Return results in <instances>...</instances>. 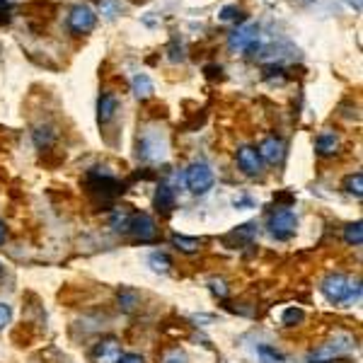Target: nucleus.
Masks as SVG:
<instances>
[{
    "instance_id": "f257e3e1",
    "label": "nucleus",
    "mask_w": 363,
    "mask_h": 363,
    "mask_svg": "<svg viewBox=\"0 0 363 363\" xmlns=\"http://www.w3.org/2000/svg\"><path fill=\"white\" fill-rule=\"evenodd\" d=\"M320 291L332 305H339V303H351L353 298L361 296V283H351V279L344 274H329L320 283Z\"/></svg>"
},
{
    "instance_id": "f03ea898",
    "label": "nucleus",
    "mask_w": 363,
    "mask_h": 363,
    "mask_svg": "<svg viewBox=\"0 0 363 363\" xmlns=\"http://www.w3.org/2000/svg\"><path fill=\"white\" fill-rule=\"evenodd\" d=\"M351 349H353V337H349V334H337V337L329 339V342L317 344V347L307 353L305 361L307 363H332V361H337V358H342L344 353L351 351Z\"/></svg>"
},
{
    "instance_id": "7ed1b4c3",
    "label": "nucleus",
    "mask_w": 363,
    "mask_h": 363,
    "mask_svg": "<svg viewBox=\"0 0 363 363\" xmlns=\"http://www.w3.org/2000/svg\"><path fill=\"white\" fill-rule=\"evenodd\" d=\"M298 228V215L291 209H274L266 218V231L271 237L277 240H291L296 235Z\"/></svg>"
},
{
    "instance_id": "20e7f679",
    "label": "nucleus",
    "mask_w": 363,
    "mask_h": 363,
    "mask_svg": "<svg viewBox=\"0 0 363 363\" xmlns=\"http://www.w3.org/2000/svg\"><path fill=\"white\" fill-rule=\"evenodd\" d=\"M185 182H187V189H189L191 194L201 196V194H206V191L213 189L215 174L206 163H191L185 172Z\"/></svg>"
},
{
    "instance_id": "39448f33",
    "label": "nucleus",
    "mask_w": 363,
    "mask_h": 363,
    "mask_svg": "<svg viewBox=\"0 0 363 363\" xmlns=\"http://www.w3.org/2000/svg\"><path fill=\"white\" fill-rule=\"evenodd\" d=\"M95 25H97V15H95V10L90 5H73L71 15H68V30L73 32V34L82 36V34H90V32L95 30Z\"/></svg>"
},
{
    "instance_id": "423d86ee",
    "label": "nucleus",
    "mask_w": 363,
    "mask_h": 363,
    "mask_svg": "<svg viewBox=\"0 0 363 363\" xmlns=\"http://www.w3.org/2000/svg\"><path fill=\"white\" fill-rule=\"evenodd\" d=\"M228 47L233 51H245L247 56H255V51L259 49V32L257 27H237L228 39Z\"/></svg>"
},
{
    "instance_id": "0eeeda50",
    "label": "nucleus",
    "mask_w": 363,
    "mask_h": 363,
    "mask_svg": "<svg viewBox=\"0 0 363 363\" xmlns=\"http://www.w3.org/2000/svg\"><path fill=\"white\" fill-rule=\"evenodd\" d=\"M128 233L141 242L158 240V225H155L153 215H148V213H133L131 225H128Z\"/></svg>"
},
{
    "instance_id": "6e6552de",
    "label": "nucleus",
    "mask_w": 363,
    "mask_h": 363,
    "mask_svg": "<svg viewBox=\"0 0 363 363\" xmlns=\"http://www.w3.org/2000/svg\"><path fill=\"white\" fill-rule=\"evenodd\" d=\"M235 160H237V167H240L247 177H259L261 169H264V163H261L259 153H257V148H252V145L237 148Z\"/></svg>"
},
{
    "instance_id": "1a4fd4ad",
    "label": "nucleus",
    "mask_w": 363,
    "mask_h": 363,
    "mask_svg": "<svg viewBox=\"0 0 363 363\" xmlns=\"http://www.w3.org/2000/svg\"><path fill=\"white\" fill-rule=\"evenodd\" d=\"M155 139H150V133H145L139 143V155L143 160H150V163H158V160L165 158V150H167V143H165V136L160 133H153Z\"/></svg>"
},
{
    "instance_id": "9d476101",
    "label": "nucleus",
    "mask_w": 363,
    "mask_h": 363,
    "mask_svg": "<svg viewBox=\"0 0 363 363\" xmlns=\"http://www.w3.org/2000/svg\"><path fill=\"white\" fill-rule=\"evenodd\" d=\"M259 153L261 163H269V165H279L286 155V143H283L279 136H269V139L261 141V145L257 148Z\"/></svg>"
},
{
    "instance_id": "9b49d317",
    "label": "nucleus",
    "mask_w": 363,
    "mask_h": 363,
    "mask_svg": "<svg viewBox=\"0 0 363 363\" xmlns=\"http://www.w3.org/2000/svg\"><path fill=\"white\" fill-rule=\"evenodd\" d=\"M90 356H93L95 363H119V358H121V344L117 339H102V342H97L93 347Z\"/></svg>"
},
{
    "instance_id": "f8f14e48",
    "label": "nucleus",
    "mask_w": 363,
    "mask_h": 363,
    "mask_svg": "<svg viewBox=\"0 0 363 363\" xmlns=\"http://www.w3.org/2000/svg\"><path fill=\"white\" fill-rule=\"evenodd\" d=\"M117 109H119V99L114 93H102L97 99V121L99 126H107L114 117H117Z\"/></svg>"
},
{
    "instance_id": "ddd939ff",
    "label": "nucleus",
    "mask_w": 363,
    "mask_h": 363,
    "mask_svg": "<svg viewBox=\"0 0 363 363\" xmlns=\"http://www.w3.org/2000/svg\"><path fill=\"white\" fill-rule=\"evenodd\" d=\"M339 145H342V141H339L337 133L329 131V128L315 139V150H317V155H323V158H332V155H337Z\"/></svg>"
},
{
    "instance_id": "4468645a",
    "label": "nucleus",
    "mask_w": 363,
    "mask_h": 363,
    "mask_svg": "<svg viewBox=\"0 0 363 363\" xmlns=\"http://www.w3.org/2000/svg\"><path fill=\"white\" fill-rule=\"evenodd\" d=\"M131 87H133V95L139 99H148V97H153V80H150L145 73H139V75H133V80H131Z\"/></svg>"
},
{
    "instance_id": "2eb2a0df",
    "label": "nucleus",
    "mask_w": 363,
    "mask_h": 363,
    "mask_svg": "<svg viewBox=\"0 0 363 363\" xmlns=\"http://www.w3.org/2000/svg\"><path fill=\"white\" fill-rule=\"evenodd\" d=\"M174 201H177L174 191L167 185H160L158 191H155V209L163 211V213H169L174 209Z\"/></svg>"
},
{
    "instance_id": "dca6fc26",
    "label": "nucleus",
    "mask_w": 363,
    "mask_h": 363,
    "mask_svg": "<svg viewBox=\"0 0 363 363\" xmlns=\"http://www.w3.org/2000/svg\"><path fill=\"white\" fill-rule=\"evenodd\" d=\"M172 245L177 247L179 252H185V255H194V252L201 250L204 240L201 237H187V235H172Z\"/></svg>"
},
{
    "instance_id": "f3484780",
    "label": "nucleus",
    "mask_w": 363,
    "mask_h": 363,
    "mask_svg": "<svg viewBox=\"0 0 363 363\" xmlns=\"http://www.w3.org/2000/svg\"><path fill=\"white\" fill-rule=\"evenodd\" d=\"M133 213L128 209H114L112 218H109V225H112L117 233H128V225H131Z\"/></svg>"
},
{
    "instance_id": "a211bd4d",
    "label": "nucleus",
    "mask_w": 363,
    "mask_h": 363,
    "mask_svg": "<svg viewBox=\"0 0 363 363\" xmlns=\"http://www.w3.org/2000/svg\"><path fill=\"white\" fill-rule=\"evenodd\" d=\"M344 242L351 247H361L363 245V223L356 220V223H349L344 228Z\"/></svg>"
},
{
    "instance_id": "6ab92c4d",
    "label": "nucleus",
    "mask_w": 363,
    "mask_h": 363,
    "mask_svg": "<svg viewBox=\"0 0 363 363\" xmlns=\"http://www.w3.org/2000/svg\"><path fill=\"white\" fill-rule=\"evenodd\" d=\"M54 141H56V131H54V126H36L34 128V143L39 145V148H49Z\"/></svg>"
},
{
    "instance_id": "aec40b11",
    "label": "nucleus",
    "mask_w": 363,
    "mask_h": 363,
    "mask_svg": "<svg viewBox=\"0 0 363 363\" xmlns=\"http://www.w3.org/2000/svg\"><path fill=\"white\" fill-rule=\"evenodd\" d=\"M344 191L351 194V196H356V199H361L363 196V174L361 172L349 174V177L344 179Z\"/></svg>"
},
{
    "instance_id": "412c9836",
    "label": "nucleus",
    "mask_w": 363,
    "mask_h": 363,
    "mask_svg": "<svg viewBox=\"0 0 363 363\" xmlns=\"http://www.w3.org/2000/svg\"><path fill=\"white\" fill-rule=\"evenodd\" d=\"M148 264L153 271H158V274H167L169 269H172V259H169L165 252H153V255L148 257Z\"/></svg>"
},
{
    "instance_id": "4be33fe9",
    "label": "nucleus",
    "mask_w": 363,
    "mask_h": 363,
    "mask_svg": "<svg viewBox=\"0 0 363 363\" xmlns=\"http://www.w3.org/2000/svg\"><path fill=\"white\" fill-rule=\"evenodd\" d=\"M257 356H259L261 363H283L286 361V356H283L281 351H277L274 347H269V344H261V347L257 349Z\"/></svg>"
},
{
    "instance_id": "5701e85b",
    "label": "nucleus",
    "mask_w": 363,
    "mask_h": 363,
    "mask_svg": "<svg viewBox=\"0 0 363 363\" xmlns=\"http://www.w3.org/2000/svg\"><path fill=\"white\" fill-rule=\"evenodd\" d=\"M141 303V298H139V293L136 291H128V288H124L121 293H119V307H121L124 312H131L133 307L139 305Z\"/></svg>"
},
{
    "instance_id": "b1692460",
    "label": "nucleus",
    "mask_w": 363,
    "mask_h": 363,
    "mask_svg": "<svg viewBox=\"0 0 363 363\" xmlns=\"http://www.w3.org/2000/svg\"><path fill=\"white\" fill-rule=\"evenodd\" d=\"M303 320H305V312H303L301 307H288V310L283 312V325H286V327H296Z\"/></svg>"
},
{
    "instance_id": "393cba45",
    "label": "nucleus",
    "mask_w": 363,
    "mask_h": 363,
    "mask_svg": "<svg viewBox=\"0 0 363 363\" xmlns=\"http://www.w3.org/2000/svg\"><path fill=\"white\" fill-rule=\"evenodd\" d=\"M242 10H237L235 5H228V8H223V10H220V20L223 22H240L242 20Z\"/></svg>"
},
{
    "instance_id": "a878e982",
    "label": "nucleus",
    "mask_w": 363,
    "mask_h": 363,
    "mask_svg": "<svg viewBox=\"0 0 363 363\" xmlns=\"http://www.w3.org/2000/svg\"><path fill=\"white\" fill-rule=\"evenodd\" d=\"M211 291H213L218 298H225V296H228V288H225V281H223V279H211Z\"/></svg>"
},
{
    "instance_id": "bb28decb",
    "label": "nucleus",
    "mask_w": 363,
    "mask_h": 363,
    "mask_svg": "<svg viewBox=\"0 0 363 363\" xmlns=\"http://www.w3.org/2000/svg\"><path fill=\"white\" fill-rule=\"evenodd\" d=\"M10 317H12L10 305H8V303H0V329H3L8 323H10Z\"/></svg>"
},
{
    "instance_id": "cd10ccee",
    "label": "nucleus",
    "mask_w": 363,
    "mask_h": 363,
    "mask_svg": "<svg viewBox=\"0 0 363 363\" xmlns=\"http://www.w3.org/2000/svg\"><path fill=\"white\" fill-rule=\"evenodd\" d=\"M163 363H187V356H185L182 351H179V349H174L172 353H167V356H165Z\"/></svg>"
},
{
    "instance_id": "c85d7f7f",
    "label": "nucleus",
    "mask_w": 363,
    "mask_h": 363,
    "mask_svg": "<svg viewBox=\"0 0 363 363\" xmlns=\"http://www.w3.org/2000/svg\"><path fill=\"white\" fill-rule=\"evenodd\" d=\"M119 363H145V361H143V356H141V353H121Z\"/></svg>"
},
{
    "instance_id": "c756f323",
    "label": "nucleus",
    "mask_w": 363,
    "mask_h": 363,
    "mask_svg": "<svg viewBox=\"0 0 363 363\" xmlns=\"http://www.w3.org/2000/svg\"><path fill=\"white\" fill-rule=\"evenodd\" d=\"M5 240H8V225L0 220V245H5Z\"/></svg>"
},
{
    "instance_id": "7c9ffc66",
    "label": "nucleus",
    "mask_w": 363,
    "mask_h": 363,
    "mask_svg": "<svg viewBox=\"0 0 363 363\" xmlns=\"http://www.w3.org/2000/svg\"><path fill=\"white\" fill-rule=\"evenodd\" d=\"M349 3H351V5L356 8L358 12H361V0H349Z\"/></svg>"
},
{
    "instance_id": "2f4dec72",
    "label": "nucleus",
    "mask_w": 363,
    "mask_h": 363,
    "mask_svg": "<svg viewBox=\"0 0 363 363\" xmlns=\"http://www.w3.org/2000/svg\"><path fill=\"white\" fill-rule=\"evenodd\" d=\"M5 8H8V0H0V12H5Z\"/></svg>"
},
{
    "instance_id": "473e14b6",
    "label": "nucleus",
    "mask_w": 363,
    "mask_h": 363,
    "mask_svg": "<svg viewBox=\"0 0 363 363\" xmlns=\"http://www.w3.org/2000/svg\"><path fill=\"white\" fill-rule=\"evenodd\" d=\"M0 277H3V266H0Z\"/></svg>"
}]
</instances>
